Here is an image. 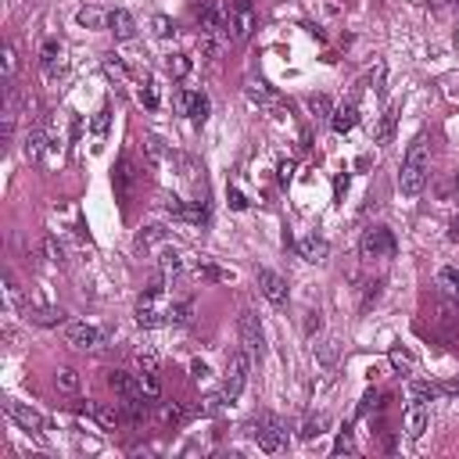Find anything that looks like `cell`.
<instances>
[{
  "mask_svg": "<svg viewBox=\"0 0 459 459\" xmlns=\"http://www.w3.org/2000/svg\"><path fill=\"white\" fill-rule=\"evenodd\" d=\"M427 172H431V144H427V133H420L406 151V162H402V172H399V191L406 198L423 194Z\"/></svg>",
  "mask_w": 459,
  "mask_h": 459,
  "instance_id": "obj_1",
  "label": "cell"
},
{
  "mask_svg": "<svg viewBox=\"0 0 459 459\" xmlns=\"http://www.w3.org/2000/svg\"><path fill=\"white\" fill-rule=\"evenodd\" d=\"M395 252H399V244H395V233L388 226H370L362 233L359 240V255L366 262H374V259H395Z\"/></svg>",
  "mask_w": 459,
  "mask_h": 459,
  "instance_id": "obj_2",
  "label": "cell"
},
{
  "mask_svg": "<svg viewBox=\"0 0 459 459\" xmlns=\"http://www.w3.org/2000/svg\"><path fill=\"white\" fill-rule=\"evenodd\" d=\"M226 25H230L233 43L252 40V33H255V4L252 0H230L226 4Z\"/></svg>",
  "mask_w": 459,
  "mask_h": 459,
  "instance_id": "obj_3",
  "label": "cell"
},
{
  "mask_svg": "<svg viewBox=\"0 0 459 459\" xmlns=\"http://www.w3.org/2000/svg\"><path fill=\"white\" fill-rule=\"evenodd\" d=\"M248 352H233L230 362H226V377H223V399L226 402H237L244 384H248Z\"/></svg>",
  "mask_w": 459,
  "mask_h": 459,
  "instance_id": "obj_4",
  "label": "cell"
},
{
  "mask_svg": "<svg viewBox=\"0 0 459 459\" xmlns=\"http://www.w3.org/2000/svg\"><path fill=\"white\" fill-rule=\"evenodd\" d=\"M237 334H240V348L248 352L252 359H262V352H266V338H262V323H259V316L248 309V313H240V320H237Z\"/></svg>",
  "mask_w": 459,
  "mask_h": 459,
  "instance_id": "obj_5",
  "label": "cell"
},
{
  "mask_svg": "<svg viewBox=\"0 0 459 459\" xmlns=\"http://www.w3.org/2000/svg\"><path fill=\"white\" fill-rule=\"evenodd\" d=\"M65 338H69V345L79 348V352H101V348L108 345V334H104L101 327H94V323H69Z\"/></svg>",
  "mask_w": 459,
  "mask_h": 459,
  "instance_id": "obj_6",
  "label": "cell"
},
{
  "mask_svg": "<svg viewBox=\"0 0 459 459\" xmlns=\"http://www.w3.org/2000/svg\"><path fill=\"white\" fill-rule=\"evenodd\" d=\"M255 280H259V291L277 305H287V280L280 277V273H273V269H255Z\"/></svg>",
  "mask_w": 459,
  "mask_h": 459,
  "instance_id": "obj_7",
  "label": "cell"
},
{
  "mask_svg": "<svg viewBox=\"0 0 459 459\" xmlns=\"http://www.w3.org/2000/svg\"><path fill=\"white\" fill-rule=\"evenodd\" d=\"M4 409H8V416L22 427V431H29V434H40L43 431V416L36 409H29V406H22L15 399H4Z\"/></svg>",
  "mask_w": 459,
  "mask_h": 459,
  "instance_id": "obj_8",
  "label": "cell"
},
{
  "mask_svg": "<svg viewBox=\"0 0 459 459\" xmlns=\"http://www.w3.org/2000/svg\"><path fill=\"white\" fill-rule=\"evenodd\" d=\"M427 427H431V413H427L423 402H413V406L406 409V434H409V438H423Z\"/></svg>",
  "mask_w": 459,
  "mask_h": 459,
  "instance_id": "obj_9",
  "label": "cell"
},
{
  "mask_svg": "<svg viewBox=\"0 0 459 459\" xmlns=\"http://www.w3.org/2000/svg\"><path fill=\"white\" fill-rule=\"evenodd\" d=\"M294 248H298V255H301L305 262H323V259L330 255V244H327L323 237H301Z\"/></svg>",
  "mask_w": 459,
  "mask_h": 459,
  "instance_id": "obj_10",
  "label": "cell"
},
{
  "mask_svg": "<svg viewBox=\"0 0 459 459\" xmlns=\"http://www.w3.org/2000/svg\"><path fill=\"white\" fill-rule=\"evenodd\" d=\"M108 29L115 33V40H133V36H137V18H133L130 11L115 8V11H111V22H108Z\"/></svg>",
  "mask_w": 459,
  "mask_h": 459,
  "instance_id": "obj_11",
  "label": "cell"
},
{
  "mask_svg": "<svg viewBox=\"0 0 459 459\" xmlns=\"http://www.w3.org/2000/svg\"><path fill=\"white\" fill-rule=\"evenodd\" d=\"M79 413L94 416L101 427H118V423H122V409H115V406H101V402H86V406H79Z\"/></svg>",
  "mask_w": 459,
  "mask_h": 459,
  "instance_id": "obj_12",
  "label": "cell"
},
{
  "mask_svg": "<svg viewBox=\"0 0 459 459\" xmlns=\"http://www.w3.org/2000/svg\"><path fill=\"white\" fill-rule=\"evenodd\" d=\"M133 179H137V172H133V158H130V155H122L118 165H115V194H118V198H130Z\"/></svg>",
  "mask_w": 459,
  "mask_h": 459,
  "instance_id": "obj_13",
  "label": "cell"
},
{
  "mask_svg": "<svg viewBox=\"0 0 459 459\" xmlns=\"http://www.w3.org/2000/svg\"><path fill=\"white\" fill-rule=\"evenodd\" d=\"M252 438L259 441L262 452H280V448H284V434H277V431H273L269 423H262V420L252 427Z\"/></svg>",
  "mask_w": 459,
  "mask_h": 459,
  "instance_id": "obj_14",
  "label": "cell"
},
{
  "mask_svg": "<svg viewBox=\"0 0 459 459\" xmlns=\"http://www.w3.org/2000/svg\"><path fill=\"white\" fill-rule=\"evenodd\" d=\"M108 381H111V388L122 395V399H130V395H144V391H140V377H137V374L111 370V377H108Z\"/></svg>",
  "mask_w": 459,
  "mask_h": 459,
  "instance_id": "obj_15",
  "label": "cell"
},
{
  "mask_svg": "<svg viewBox=\"0 0 459 459\" xmlns=\"http://www.w3.org/2000/svg\"><path fill=\"white\" fill-rule=\"evenodd\" d=\"M355 122H359V108H355V104H341L338 111L330 115L334 133H352V130H355Z\"/></svg>",
  "mask_w": 459,
  "mask_h": 459,
  "instance_id": "obj_16",
  "label": "cell"
},
{
  "mask_svg": "<svg viewBox=\"0 0 459 459\" xmlns=\"http://www.w3.org/2000/svg\"><path fill=\"white\" fill-rule=\"evenodd\" d=\"M165 240H169L165 226H144L137 233V252H151V248H158V244H165Z\"/></svg>",
  "mask_w": 459,
  "mask_h": 459,
  "instance_id": "obj_17",
  "label": "cell"
},
{
  "mask_svg": "<svg viewBox=\"0 0 459 459\" xmlns=\"http://www.w3.org/2000/svg\"><path fill=\"white\" fill-rule=\"evenodd\" d=\"M76 22L86 25V29H104V25L111 22V11H101V8H79Z\"/></svg>",
  "mask_w": 459,
  "mask_h": 459,
  "instance_id": "obj_18",
  "label": "cell"
},
{
  "mask_svg": "<svg viewBox=\"0 0 459 459\" xmlns=\"http://www.w3.org/2000/svg\"><path fill=\"white\" fill-rule=\"evenodd\" d=\"M43 147H47V133L40 126H33V130H29V137H25V158L29 162H40Z\"/></svg>",
  "mask_w": 459,
  "mask_h": 459,
  "instance_id": "obj_19",
  "label": "cell"
},
{
  "mask_svg": "<svg viewBox=\"0 0 459 459\" xmlns=\"http://www.w3.org/2000/svg\"><path fill=\"white\" fill-rule=\"evenodd\" d=\"M165 316H169V323H176V327L191 323V320H194V301H191V298H183V301H172Z\"/></svg>",
  "mask_w": 459,
  "mask_h": 459,
  "instance_id": "obj_20",
  "label": "cell"
},
{
  "mask_svg": "<svg viewBox=\"0 0 459 459\" xmlns=\"http://www.w3.org/2000/svg\"><path fill=\"white\" fill-rule=\"evenodd\" d=\"M137 377H140V391H144V399L158 402V399H162V384H158V374H155V370H140Z\"/></svg>",
  "mask_w": 459,
  "mask_h": 459,
  "instance_id": "obj_21",
  "label": "cell"
},
{
  "mask_svg": "<svg viewBox=\"0 0 459 459\" xmlns=\"http://www.w3.org/2000/svg\"><path fill=\"white\" fill-rule=\"evenodd\" d=\"M395 122H399V108H388L377 122V144H391L395 137Z\"/></svg>",
  "mask_w": 459,
  "mask_h": 459,
  "instance_id": "obj_22",
  "label": "cell"
},
{
  "mask_svg": "<svg viewBox=\"0 0 459 459\" xmlns=\"http://www.w3.org/2000/svg\"><path fill=\"white\" fill-rule=\"evenodd\" d=\"M25 316L40 323V327H57V323H65V313L61 309H25Z\"/></svg>",
  "mask_w": 459,
  "mask_h": 459,
  "instance_id": "obj_23",
  "label": "cell"
},
{
  "mask_svg": "<svg viewBox=\"0 0 459 459\" xmlns=\"http://www.w3.org/2000/svg\"><path fill=\"white\" fill-rule=\"evenodd\" d=\"M54 384H57V391L76 395V391H79V374L72 370V366H61V370L54 374Z\"/></svg>",
  "mask_w": 459,
  "mask_h": 459,
  "instance_id": "obj_24",
  "label": "cell"
},
{
  "mask_svg": "<svg viewBox=\"0 0 459 459\" xmlns=\"http://www.w3.org/2000/svg\"><path fill=\"white\" fill-rule=\"evenodd\" d=\"M0 65H4V90H8V86H15V72H18V54L11 43L0 50Z\"/></svg>",
  "mask_w": 459,
  "mask_h": 459,
  "instance_id": "obj_25",
  "label": "cell"
},
{
  "mask_svg": "<svg viewBox=\"0 0 459 459\" xmlns=\"http://www.w3.org/2000/svg\"><path fill=\"white\" fill-rule=\"evenodd\" d=\"M43 69H47V76L61 72V43H57V40H47V43H43Z\"/></svg>",
  "mask_w": 459,
  "mask_h": 459,
  "instance_id": "obj_26",
  "label": "cell"
},
{
  "mask_svg": "<svg viewBox=\"0 0 459 459\" xmlns=\"http://www.w3.org/2000/svg\"><path fill=\"white\" fill-rule=\"evenodd\" d=\"M409 395H413L416 402H434L438 395H441V388H438V384H427V381H413V384H409Z\"/></svg>",
  "mask_w": 459,
  "mask_h": 459,
  "instance_id": "obj_27",
  "label": "cell"
},
{
  "mask_svg": "<svg viewBox=\"0 0 459 459\" xmlns=\"http://www.w3.org/2000/svg\"><path fill=\"white\" fill-rule=\"evenodd\" d=\"M244 90H248V97L259 101V104H277V97L269 94V86L262 79H248V83H244Z\"/></svg>",
  "mask_w": 459,
  "mask_h": 459,
  "instance_id": "obj_28",
  "label": "cell"
},
{
  "mask_svg": "<svg viewBox=\"0 0 459 459\" xmlns=\"http://www.w3.org/2000/svg\"><path fill=\"white\" fill-rule=\"evenodd\" d=\"M165 72H169L172 79H183V76L191 72V57H187V54H169V57H165Z\"/></svg>",
  "mask_w": 459,
  "mask_h": 459,
  "instance_id": "obj_29",
  "label": "cell"
},
{
  "mask_svg": "<svg viewBox=\"0 0 459 459\" xmlns=\"http://www.w3.org/2000/svg\"><path fill=\"white\" fill-rule=\"evenodd\" d=\"M323 427H327V416H309V420L301 423L298 438H301V441H313V438H320V434H323Z\"/></svg>",
  "mask_w": 459,
  "mask_h": 459,
  "instance_id": "obj_30",
  "label": "cell"
},
{
  "mask_svg": "<svg viewBox=\"0 0 459 459\" xmlns=\"http://www.w3.org/2000/svg\"><path fill=\"white\" fill-rule=\"evenodd\" d=\"M187 118H194L198 126L208 118V97L205 94H191V108H187Z\"/></svg>",
  "mask_w": 459,
  "mask_h": 459,
  "instance_id": "obj_31",
  "label": "cell"
},
{
  "mask_svg": "<svg viewBox=\"0 0 459 459\" xmlns=\"http://www.w3.org/2000/svg\"><path fill=\"white\" fill-rule=\"evenodd\" d=\"M158 266H162V273H179V269H183V255H179L176 248H165V252L158 255Z\"/></svg>",
  "mask_w": 459,
  "mask_h": 459,
  "instance_id": "obj_32",
  "label": "cell"
},
{
  "mask_svg": "<svg viewBox=\"0 0 459 459\" xmlns=\"http://www.w3.org/2000/svg\"><path fill=\"white\" fill-rule=\"evenodd\" d=\"M309 111H313L316 118H330V115H334V108H330V101H327L323 94H313V97H309Z\"/></svg>",
  "mask_w": 459,
  "mask_h": 459,
  "instance_id": "obj_33",
  "label": "cell"
},
{
  "mask_svg": "<svg viewBox=\"0 0 459 459\" xmlns=\"http://www.w3.org/2000/svg\"><path fill=\"white\" fill-rule=\"evenodd\" d=\"M43 252H47V259H50L54 266H65V248H61V244H57L54 237H47V240H43Z\"/></svg>",
  "mask_w": 459,
  "mask_h": 459,
  "instance_id": "obj_34",
  "label": "cell"
},
{
  "mask_svg": "<svg viewBox=\"0 0 459 459\" xmlns=\"http://www.w3.org/2000/svg\"><path fill=\"white\" fill-rule=\"evenodd\" d=\"M352 452H355V441H352V431L345 427L338 434V445H334V455H352Z\"/></svg>",
  "mask_w": 459,
  "mask_h": 459,
  "instance_id": "obj_35",
  "label": "cell"
},
{
  "mask_svg": "<svg viewBox=\"0 0 459 459\" xmlns=\"http://www.w3.org/2000/svg\"><path fill=\"white\" fill-rule=\"evenodd\" d=\"M198 273L205 280H233V273L230 269H219V266H198Z\"/></svg>",
  "mask_w": 459,
  "mask_h": 459,
  "instance_id": "obj_36",
  "label": "cell"
},
{
  "mask_svg": "<svg viewBox=\"0 0 459 459\" xmlns=\"http://www.w3.org/2000/svg\"><path fill=\"white\" fill-rule=\"evenodd\" d=\"M316 359H320L323 366H334V359H338V341H323L320 352H316Z\"/></svg>",
  "mask_w": 459,
  "mask_h": 459,
  "instance_id": "obj_37",
  "label": "cell"
},
{
  "mask_svg": "<svg viewBox=\"0 0 459 459\" xmlns=\"http://www.w3.org/2000/svg\"><path fill=\"white\" fill-rule=\"evenodd\" d=\"M108 122H111V111H108V104H104V108L94 115V133H97V137H104V133H108Z\"/></svg>",
  "mask_w": 459,
  "mask_h": 459,
  "instance_id": "obj_38",
  "label": "cell"
},
{
  "mask_svg": "<svg viewBox=\"0 0 459 459\" xmlns=\"http://www.w3.org/2000/svg\"><path fill=\"white\" fill-rule=\"evenodd\" d=\"M391 366H395V370H413V355L395 348V352H391Z\"/></svg>",
  "mask_w": 459,
  "mask_h": 459,
  "instance_id": "obj_39",
  "label": "cell"
},
{
  "mask_svg": "<svg viewBox=\"0 0 459 459\" xmlns=\"http://www.w3.org/2000/svg\"><path fill=\"white\" fill-rule=\"evenodd\" d=\"M104 69H108V76H118V79L126 76V65H122V61H118L115 54H108V57H104Z\"/></svg>",
  "mask_w": 459,
  "mask_h": 459,
  "instance_id": "obj_40",
  "label": "cell"
},
{
  "mask_svg": "<svg viewBox=\"0 0 459 459\" xmlns=\"http://www.w3.org/2000/svg\"><path fill=\"white\" fill-rule=\"evenodd\" d=\"M140 101H144L147 108H158V94H155V86H151V83H144V90H140Z\"/></svg>",
  "mask_w": 459,
  "mask_h": 459,
  "instance_id": "obj_41",
  "label": "cell"
},
{
  "mask_svg": "<svg viewBox=\"0 0 459 459\" xmlns=\"http://www.w3.org/2000/svg\"><path fill=\"white\" fill-rule=\"evenodd\" d=\"M172 29H176V25H172V22H169L165 15H155V33H158V36H169Z\"/></svg>",
  "mask_w": 459,
  "mask_h": 459,
  "instance_id": "obj_42",
  "label": "cell"
},
{
  "mask_svg": "<svg viewBox=\"0 0 459 459\" xmlns=\"http://www.w3.org/2000/svg\"><path fill=\"white\" fill-rule=\"evenodd\" d=\"M370 406H377V391H366V395H362V402H359V416L370 413Z\"/></svg>",
  "mask_w": 459,
  "mask_h": 459,
  "instance_id": "obj_43",
  "label": "cell"
},
{
  "mask_svg": "<svg viewBox=\"0 0 459 459\" xmlns=\"http://www.w3.org/2000/svg\"><path fill=\"white\" fill-rule=\"evenodd\" d=\"M323 327V320H320V313H309V320H305V334H309V338H313V334Z\"/></svg>",
  "mask_w": 459,
  "mask_h": 459,
  "instance_id": "obj_44",
  "label": "cell"
},
{
  "mask_svg": "<svg viewBox=\"0 0 459 459\" xmlns=\"http://www.w3.org/2000/svg\"><path fill=\"white\" fill-rule=\"evenodd\" d=\"M162 416H165V423H179V420H183V409H179V406H165Z\"/></svg>",
  "mask_w": 459,
  "mask_h": 459,
  "instance_id": "obj_45",
  "label": "cell"
},
{
  "mask_svg": "<svg viewBox=\"0 0 459 459\" xmlns=\"http://www.w3.org/2000/svg\"><path fill=\"white\" fill-rule=\"evenodd\" d=\"M191 374H194L198 381H205V377H208V366H205L201 359H194V362H191Z\"/></svg>",
  "mask_w": 459,
  "mask_h": 459,
  "instance_id": "obj_46",
  "label": "cell"
},
{
  "mask_svg": "<svg viewBox=\"0 0 459 459\" xmlns=\"http://www.w3.org/2000/svg\"><path fill=\"white\" fill-rule=\"evenodd\" d=\"M345 191H348V176H338V179H334V194H338V201H341Z\"/></svg>",
  "mask_w": 459,
  "mask_h": 459,
  "instance_id": "obj_47",
  "label": "cell"
},
{
  "mask_svg": "<svg viewBox=\"0 0 459 459\" xmlns=\"http://www.w3.org/2000/svg\"><path fill=\"white\" fill-rule=\"evenodd\" d=\"M230 205H233L237 212H244V208H248V201H244V194H237V191H230Z\"/></svg>",
  "mask_w": 459,
  "mask_h": 459,
  "instance_id": "obj_48",
  "label": "cell"
},
{
  "mask_svg": "<svg viewBox=\"0 0 459 459\" xmlns=\"http://www.w3.org/2000/svg\"><path fill=\"white\" fill-rule=\"evenodd\" d=\"M441 277H445V280H448V284H452V287L459 291V269H452V266H448V269L441 273Z\"/></svg>",
  "mask_w": 459,
  "mask_h": 459,
  "instance_id": "obj_49",
  "label": "cell"
},
{
  "mask_svg": "<svg viewBox=\"0 0 459 459\" xmlns=\"http://www.w3.org/2000/svg\"><path fill=\"white\" fill-rule=\"evenodd\" d=\"M291 169H294L291 162H280V169H277V172H280V183H287V179H291Z\"/></svg>",
  "mask_w": 459,
  "mask_h": 459,
  "instance_id": "obj_50",
  "label": "cell"
},
{
  "mask_svg": "<svg viewBox=\"0 0 459 459\" xmlns=\"http://www.w3.org/2000/svg\"><path fill=\"white\" fill-rule=\"evenodd\" d=\"M448 237L459 240V216H452V223H448Z\"/></svg>",
  "mask_w": 459,
  "mask_h": 459,
  "instance_id": "obj_51",
  "label": "cell"
},
{
  "mask_svg": "<svg viewBox=\"0 0 459 459\" xmlns=\"http://www.w3.org/2000/svg\"><path fill=\"white\" fill-rule=\"evenodd\" d=\"M441 391H448V395H459V381H452V384H445Z\"/></svg>",
  "mask_w": 459,
  "mask_h": 459,
  "instance_id": "obj_52",
  "label": "cell"
},
{
  "mask_svg": "<svg viewBox=\"0 0 459 459\" xmlns=\"http://www.w3.org/2000/svg\"><path fill=\"white\" fill-rule=\"evenodd\" d=\"M427 4H434V8H445V4H452V0H427Z\"/></svg>",
  "mask_w": 459,
  "mask_h": 459,
  "instance_id": "obj_53",
  "label": "cell"
},
{
  "mask_svg": "<svg viewBox=\"0 0 459 459\" xmlns=\"http://www.w3.org/2000/svg\"><path fill=\"white\" fill-rule=\"evenodd\" d=\"M455 191H459V172H455Z\"/></svg>",
  "mask_w": 459,
  "mask_h": 459,
  "instance_id": "obj_54",
  "label": "cell"
}]
</instances>
